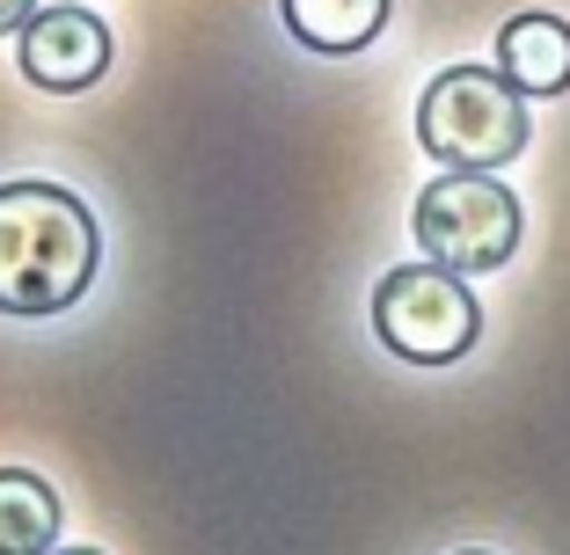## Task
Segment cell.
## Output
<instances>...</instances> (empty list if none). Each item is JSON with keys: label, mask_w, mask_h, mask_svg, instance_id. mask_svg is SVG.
Wrapping results in <instances>:
<instances>
[{"label": "cell", "mask_w": 570, "mask_h": 555, "mask_svg": "<svg viewBox=\"0 0 570 555\" xmlns=\"http://www.w3.org/2000/svg\"><path fill=\"white\" fill-rule=\"evenodd\" d=\"M278 16L307 51L344 59V51H366L387 30V0H278Z\"/></svg>", "instance_id": "52a82bcc"}, {"label": "cell", "mask_w": 570, "mask_h": 555, "mask_svg": "<svg viewBox=\"0 0 570 555\" xmlns=\"http://www.w3.org/2000/svg\"><path fill=\"white\" fill-rule=\"evenodd\" d=\"M373 337L403 366H453L483 337V307H475L469 278L432 264V256L424 264H395L373 286Z\"/></svg>", "instance_id": "277c9868"}, {"label": "cell", "mask_w": 570, "mask_h": 555, "mask_svg": "<svg viewBox=\"0 0 570 555\" xmlns=\"http://www.w3.org/2000/svg\"><path fill=\"white\" fill-rule=\"evenodd\" d=\"M59 526H67V505L45 475L0 468V555H51Z\"/></svg>", "instance_id": "ba28073f"}, {"label": "cell", "mask_w": 570, "mask_h": 555, "mask_svg": "<svg viewBox=\"0 0 570 555\" xmlns=\"http://www.w3.org/2000/svg\"><path fill=\"white\" fill-rule=\"evenodd\" d=\"M51 555H102V548H51Z\"/></svg>", "instance_id": "30bf717a"}, {"label": "cell", "mask_w": 570, "mask_h": 555, "mask_svg": "<svg viewBox=\"0 0 570 555\" xmlns=\"http://www.w3.org/2000/svg\"><path fill=\"white\" fill-rule=\"evenodd\" d=\"M102 264V235L73 190L59 184H0V315H67Z\"/></svg>", "instance_id": "6da1fadb"}, {"label": "cell", "mask_w": 570, "mask_h": 555, "mask_svg": "<svg viewBox=\"0 0 570 555\" xmlns=\"http://www.w3.org/2000/svg\"><path fill=\"white\" fill-rule=\"evenodd\" d=\"M410 235H417V249L432 256V264L475 278V270L512 264V249H520V235H527V212H520V198L498 184V169H446L439 184L417 190Z\"/></svg>", "instance_id": "3957f363"}, {"label": "cell", "mask_w": 570, "mask_h": 555, "mask_svg": "<svg viewBox=\"0 0 570 555\" xmlns=\"http://www.w3.org/2000/svg\"><path fill=\"white\" fill-rule=\"evenodd\" d=\"M527 88H512L498 67H446L417 102V147L446 169H504L527 153Z\"/></svg>", "instance_id": "7a4b0ae2"}, {"label": "cell", "mask_w": 570, "mask_h": 555, "mask_svg": "<svg viewBox=\"0 0 570 555\" xmlns=\"http://www.w3.org/2000/svg\"><path fill=\"white\" fill-rule=\"evenodd\" d=\"M498 73L527 96H563L570 88V22L563 16H512L498 30Z\"/></svg>", "instance_id": "8992f818"}, {"label": "cell", "mask_w": 570, "mask_h": 555, "mask_svg": "<svg viewBox=\"0 0 570 555\" xmlns=\"http://www.w3.org/2000/svg\"><path fill=\"white\" fill-rule=\"evenodd\" d=\"M469 555H483V548H469Z\"/></svg>", "instance_id": "8fae6325"}, {"label": "cell", "mask_w": 570, "mask_h": 555, "mask_svg": "<svg viewBox=\"0 0 570 555\" xmlns=\"http://www.w3.org/2000/svg\"><path fill=\"white\" fill-rule=\"evenodd\" d=\"M37 8H45V0H0V37H16L22 22L37 16Z\"/></svg>", "instance_id": "9c48e42d"}, {"label": "cell", "mask_w": 570, "mask_h": 555, "mask_svg": "<svg viewBox=\"0 0 570 555\" xmlns=\"http://www.w3.org/2000/svg\"><path fill=\"white\" fill-rule=\"evenodd\" d=\"M16 67L22 81H37L45 96H81L110 73V22L88 16L81 0H59V8H37L16 30Z\"/></svg>", "instance_id": "5b68a950"}]
</instances>
